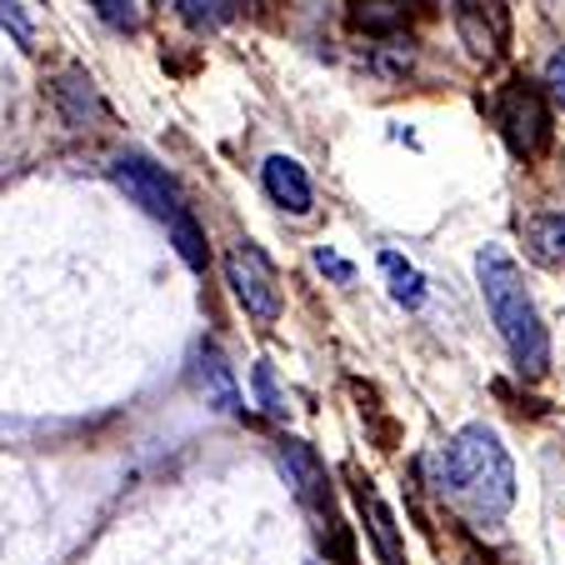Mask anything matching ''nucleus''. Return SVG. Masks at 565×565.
Returning a JSON list of instances; mask_svg holds the SVG:
<instances>
[{
    "label": "nucleus",
    "mask_w": 565,
    "mask_h": 565,
    "mask_svg": "<svg viewBox=\"0 0 565 565\" xmlns=\"http://www.w3.org/2000/svg\"><path fill=\"white\" fill-rule=\"evenodd\" d=\"M171 235H175V246H181V260L191 270H205V241L201 231H195L191 215H181V221H171Z\"/></svg>",
    "instance_id": "15"
},
{
    "label": "nucleus",
    "mask_w": 565,
    "mask_h": 565,
    "mask_svg": "<svg viewBox=\"0 0 565 565\" xmlns=\"http://www.w3.org/2000/svg\"><path fill=\"white\" fill-rule=\"evenodd\" d=\"M0 25H11V31H15V41H21V45H31V21H25V15L15 11L11 0H0Z\"/></svg>",
    "instance_id": "20"
},
{
    "label": "nucleus",
    "mask_w": 565,
    "mask_h": 565,
    "mask_svg": "<svg viewBox=\"0 0 565 565\" xmlns=\"http://www.w3.org/2000/svg\"><path fill=\"white\" fill-rule=\"evenodd\" d=\"M476 276H480V296L491 306V320L501 331L511 361L521 365L525 375H541L545 361H551V335L541 326V310H535L531 290H525V276L501 246H486L476 256Z\"/></svg>",
    "instance_id": "2"
},
{
    "label": "nucleus",
    "mask_w": 565,
    "mask_h": 565,
    "mask_svg": "<svg viewBox=\"0 0 565 565\" xmlns=\"http://www.w3.org/2000/svg\"><path fill=\"white\" fill-rule=\"evenodd\" d=\"M361 511H365V531L375 535V545H381L385 565H406V555H401V541H395L391 511H385V501H381L375 491H365V486H361Z\"/></svg>",
    "instance_id": "11"
},
{
    "label": "nucleus",
    "mask_w": 565,
    "mask_h": 565,
    "mask_svg": "<svg viewBox=\"0 0 565 565\" xmlns=\"http://www.w3.org/2000/svg\"><path fill=\"white\" fill-rule=\"evenodd\" d=\"M110 181L120 185V191L130 195V201H140L156 221H181L185 215V205H181V191H175V181L166 171H160L156 160H146V156H120L116 166H110Z\"/></svg>",
    "instance_id": "5"
},
{
    "label": "nucleus",
    "mask_w": 565,
    "mask_h": 565,
    "mask_svg": "<svg viewBox=\"0 0 565 565\" xmlns=\"http://www.w3.org/2000/svg\"><path fill=\"white\" fill-rule=\"evenodd\" d=\"M381 270L391 276V296L401 300L406 310H416L420 300H426V280H420V270L411 266V260H401L395 250H385V256H381Z\"/></svg>",
    "instance_id": "12"
},
{
    "label": "nucleus",
    "mask_w": 565,
    "mask_h": 565,
    "mask_svg": "<svg viewBox=\"0 0 565 565\" xmlns=\"http://www.w3.org/2000/svg\"><path fill=\"white\" fill-rule=\"evenodd\" d=\"M256 391H260V401H266L270 416H286V395L276 391V375H270V365H256Z\"/></svg>",
    "instance_id": "18"
},
{
    "label": "nucleus",
    "mask_w": 565,
    "mask_h": 565,
    "mask_svg": "<svg viewBox=\"0 0 565 565\" xmlns=\"http://www.w3.org/2000/svg\"><path fill=\"white\" fill-rule=\"evenodd\" d=\"M86 6H96V15L116 31H136V6L130 0H86Z\"/></svg>",
    "instance_id": "16"
},
{
    "label": "nucleus",
    "mask_w": 565,
    "mask_h": 565,
    "mask_svg": "<svg viewBox=\"0 0 565 565\" xmlns=\"http://www.w3.org/2000/svg\"><path fill=\"white\" fill-rule=\"evenodd\" d=\"M316 266L326 270V276H331V280H341V286H351V280H355V266H351V260H345V256H335V250H326V246L316 250Z\"/></svg>",
    "instance_id": "19"
},
{
    "label": "nucleus",
    "mask_w": 565,
    "mask_h": 565,
    "mask_svg": "<svg viewBox=\"0 0 565 565\" xmlns=\"http://www.w3.org/2000/svg\"><path fill=\"white\" fill-rule=\"evenodd\" d=\"M440 491H450L480 521H501L515 501V466L501 436L486 426L460 430L440 456Z\"/></svg>",
    "instance_id": "1"
},
{
    "label": "nucleus",
    "mask_w": 565,
    "mask_h": 565,
    "mask_svg": "<svg viewBox=\"0 0 565 565\" xmlns=\"http://www.w3.org/2000/svg\"><path fill=\"white\" fill-rule=\"evenodd\" d=\"M225 280H231L235 300H241L256 320L280 316V276L260 246H250V241L246 246H231V256H225Z\"/></svg>",
    "instance_id": "4"
},
{
    "label": "nucleus",
    "mask_w": 565,
    "mask_h": 565,
    "mask_svg": "<svg viewBox=\"0 0 565 565\" xmlns=\"http://www.w3.org/2000/svg\"><path fill=\"white\" fill-rule=\"evenodd\" d=\"M545 96L565 110V51H555L551 61H545Z\"/></svg>",
    "instance_id": "17"
},
{
    "label": "nucleus",
    "mask_w": 565,
    "mask_h": 565,
    "mask_svg": "<svg viewBox=\"0 0 565 565\" xmlns=\"http://www.w3.org/2000/svg\"><path fill=\"white\" fill-rule=\"evenodd\" d=\"M260 181H266V195L280 205V211H290V215H310V175L300 171V160H290V156H270L266 160V171H260Z\"/></svg>",
    "instance_id": "8"
},
{
    "label": "nucleus",
    "mask_w": 565,
    "mask_h": 565,
    "mask_svg": "<svg viewBox=\"0 0 565 565\" xmlns=\"http://www.w3.org/2000/svg\"><path fill=\"white\" fill-rule=\"evenodd\" d=\"M525 250L535 266L565 270V211H541L525 221Z\"/></svg>",
    "instance_id": "10"
},
{
    "label": "nucleus",
    "mask_w": 565,
    "mask_h": 565,
    "mask_svg": "<svg viewBox=\"0 0 565 565\" xmlns=\"http://www.w3.org/2000/svg\"><path fill=\"white\" fill-rule=\"evenodd\" d=\"M351 6V25L365 35H401L430 11V0H345Z\"/></svg>",
    "instance_id": "6"
},
{
    "label": "nucleus",
    "mask_w": 565,
    "mask_h": 565,
    "mask_svg": "<svg viewBox=\"0 0 565 565\" xmlns=\"http://www.w3.org/2000/svg\"><path fill=\"white\" fill-rule=\"evenodd\" d=\"M495 120H501L505 146L515 150L521 160L541 156L551 146V110H545V96L525 81H511V86L495 96Z\"/></svg>",
    "instance_id": "3"
},
{
    "label": "nucleus",
    "mask_w": 565,
    "mask_h": 565,
    "mask_svg": "<svg viewBox=\"0 0 565 565\" xmlns=\"http://www.w3.org/2000/svg\"><path fill=\"white\" fill-rule=\"evenodd\" d=\"M241 0H181V15L195 25V31H215V25L235 21Z\"/></svg>",
    "instance_id": "14"
},
{
    "label": "nucleus",
    "mask_w": 565,
    "mask_h": 565,
    "mask_svg": "<svg viewBox=\"0 0 565 565\" xmlns=\"http://www.w3.org/2000/svg\"><path fill=\"white\" fill-rule=\"evenodd\" d=\"M195 385H201L205 406L225 411V416L241 411V385H235L231 365H225V355L215 351V345H201V355H195Z\"/></svg>",
    "instance_id": "9"
},
{
    "label": "nucleus",
    "mask_w": 565,
    "mask_h": 565,
    "mask_svg": "<svg viewBox=\"0 0 565 565\" xmlns=\"http://www.w3.org/2000/svg\"><path fill=\"white\" fill-rule=\"evenodd\" d=\"M55 96H61L65 116H71L75 126H86V110L96 106V90H90V75H81V71L61 75V86H55Z\"/></svg>",
    "instance_id": "13"
},
{
    "label": "nucleus",
    "mask_w": 565,
    "mask_h": 565,
    "mask_svg": "<svg viewBox=\"0 0 565 565\" xmlns=\"http://www.w3.org/2000/svg\"><path fill=\"white\" fill-rule=\"evenodd\" d=\"M460 35L476 55H495L505 45V6L501 0H456Z\"/></svg>",
    "instance_id": "7"
}]
</instances>
